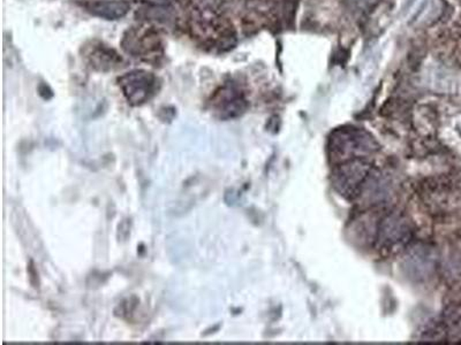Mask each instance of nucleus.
<instances>
[{
    "mask_svg": "<svg viewBox=\"0 0 461 345\" xmlns=\"http://www.w3.org/2000/svg\"><path fill=\"white\" fill-rule=\"evenodd\" d=\"M119 87L130 105H143L155 96L157 78L147 70H133L119 78Z\"/></svg>",
    "mask_w": 461,
    "mask_h": 345,
    "instance_id": "obj_1",
    "label": "nucleus"
},
{
    "mask_svg": "<svg viewBox=\"0 0 461 345\" xmlns=\"http://www.w3.org/2000/svg\"><path fill=\"white\" fill-rule=\"evenodd\" d=\"M88 12L105 20H118L130 12V5L120 0H95L85 4Z\"/></svg>",
    "mask_w": 461,
    "mask_h": 345,
    "instance_id": "obj_2",
    "label": "nucleus"
},
{
    "mask_svg": "<svg viewBox=\"0 0 461 345\" xmlns=\"http://www.w3.org/2000/svg\"><path fill=\"white\" fill-rule=\"evenodd\" d=\"M216 106L223 117H238L244 112V100L237 91H225L222 93V97L216 102Z\"/></svg>",
    "mask_w": 461,
    "mask_h": 345,
    "instance_id": "obj_3",
    "label": "nucleus"
}]
</instances>
